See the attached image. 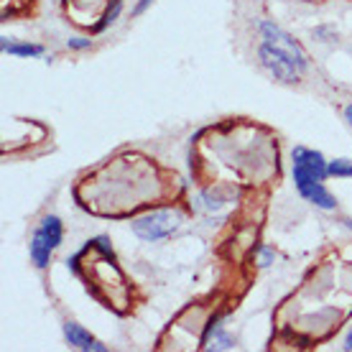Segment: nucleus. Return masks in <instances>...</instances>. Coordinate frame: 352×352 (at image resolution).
Masks as SVG:
<instances>
[{
  "mask_svg": "<svg viewBox=\"0 0 352 352\" xmlns=\"http://www.w3.org/2000/svg\"><path fill=\"white\" fill-rule=\"evenodd\" d=\"M64 240V225L56 214H46L44 220L38 222L34 238H31V245H28V256H31V263L38 268V271H46L49 263H52L54 250L62 245Z\"/></svg>",
  "mask_w": 352,
  "mask_h": 352,
  "instance_id": "1",
  "label": "nucleus"
},
{
  "mask_svg": "<svg viewBox=\"0 0 352 352\" xmlns=\"http://www.w3.org/2000/svg\"><path fill=\"white\" fill-rule=\"evenodd\" d=\"M294 184H296L301 197L314 204V207H319V210H335L337 207V199L327 192L324 182H319L317 176L309 174L307 168L296 166V164H294Z\"/></svg>",
  "mask_w": 352,
  "mask_h": 352,
  "instance_id": "4",
  "label": "nucleus"
},
{
  "mask_svg": "<svg viewBox=\"0 0 352 352\" xmlns=\"http://www.w3.org/2000/svg\"><path fill=\"white\" fill-rule=\"evenodd\" d=\"M64 337H67V342L72 347H77V350H95V352H107V347L100 340L89 335L87 329H82L80 324H74V322H64Z\"/></svg>",
  "mask_w": 352,
  "mask_h": 352,
  "instance_id": "7",
  "label": "nucleus"
},
{
  "mask_svg": "<svg viewBox=\"0 0 352 352\" xmlns=\"http://www.w3.org/2000/svg\"><path fill=\"white\" fill-rule=\"evenodd\" d=\"M329 176H337V179H352V161L350 159L329 161Z\"/></svg>",
  "mask_w": 352,
  "mask_h": 352,
  "instance_id": "11",
  "label": "nucleus"
},
{
  "mask_svg": "<svg viewBox=\"0 0 352 352\" xmlns=\"http://www.w3.org/2000/svg\"><path fill=\"white\" fill-rule=\"evenodd\" d=\"M258 31H261V36L265 38V44H271V46H276L278 52H283V54H289L291 56V62L299 67V72H307L309 69V56H307V52L301 49L294 38H291L286 31H281V28L276 26L273 21H261L258 23Z\"/></svg>",
  "mask_w": 352,
  "mask_h": 352,
  "instance_id": "3",
  "label": "nucleus"
},
{
  "mask_svg": "<svg viewBox=\"0 0 352 352\" xmlns=\"http://www.w3.org/2000/svg\"><path fill=\"white\" fill-rule=\"evenodd\" d=\"M120 10H123V0H110V3H107V8H105V13H102V18L97 21L92 31H95V34H102L110 23H115V21H118Z\"/></svg>",
  "mask_w": 352,
  "mask_h": 352,
  "instance_id": "10",
  "label": "nucleus"
},
{
  "mask_svg": "<svg viewBox=\"0 0 352 352\" xmlns=\"http://www.w3.org/2000/svg\"><path fill=\"white\" fill-rule=\"evenodd\" d=\"M344 120H347V123L352 125V102L347 107H344Z\"/></svg>",
  "mask_w": 352,
  "mask_h": 352,
  "instance_id": "14",
  "label": "nucleus"
},
{
  "mask_svg": "<svg viewBox=\"0 0 352 352\" xmlns=\"http://www.w3.org/2000/svg\"><path fill=\"white\" fill-rule=\"evenodd\" d=\"M153 3V0H138V6L133 8V18H138V16H143L146 10H148V6Z\"/></svg>",
  "mask_w": 352,
  "mask_h": 352,
  "instance_id": "13",
  "label": "nucleus"
},
{
  "mask_svg": "<svg viewBox=\"0 0 352 352\" xmlns=\"http://www.w3.org/2000/svg\"><path fill=\"white\" fill-rule=\"evenodd\" d=\"M258 56H261V64L271 72L276 80H281V82H296L299 80V74H301L299 67L291 62L289 54L278 52L276 46L263 44L261 49H258Z\"/></svg>",
  "mask_w": 352,
  "mask_h": 352,
  "instance_id": "5",
  "label": "nucleus"
},
{
  "mask_svg": "<svg viewBox=\"0 0 352 352\" xmlns=\"http://www.w3.org/2000/svg\"><path fill=\"white\" fill-rule=\"evenodd\" d=\"M344 350H352V332L347 335V340H344Z\"/></svg>",
  "mask_w": 352,
  "mask_h": 352,
  "instance_id": "15",
  "label": "nucleus"
},
{
  "mask_svg": "<svg viewBox=\"0 0 352 352\" xmlns=\"http://www.w3.org/2000/svg\"><path fill=\"white\" fill-rule=\"evenodd\" d=\"M294 164L301 168H307L309 174H314L319 182H327V179H329V161H327L319 151L296 146V148H294Z\"/></svg>",
  "mask_w": 352,
  "mask_h": 352,
  "instance_id": "6",
  "label": "nucleus"
},
{
  "mask_svg": "<svg viewBox=\"0 0 352 352\" xmlns=\"http://www.w3.org/2000/svg\"><path fill=\"white\" fill-rule=\"evenodd\" d=\"M182 225V214L174 210H159L148 212L138 220L131 222V230L135 232V238H141L143 243H159V240L174 235Z\"/></svg>",
  "mask_w": 352,
  "mask_h": 352,
  "instance_id": "2",
  "label": "nucleus"
},
{
  "mask_svg": "<svg viewBox=\"0 0 352 352\" xmlns=\"http://www.w3.org/2000/svg\"><path fill=\"white\" fill-rule=\"evenodd\" d=\"M204 347L207 350H232L235 347V340L228 332H222L220 319L210 322V327H207V332H204Z\"/></svg>",
  "mask_w": 352,
  "mask_h": 352,
  "instance_id": "8",
  "label": "nucleus"
},
{
  "mask_svg": "<svg viewBox=\"0 0 352 352\" xmlns=\"http://www.w3.org/2000/svg\"><path fill=\"white\" fill-rule=\"evenodd\" d=\"M3 52L13 54V56H44V46L41 44H28V41H10V38H3Z\"/></svg>",
  "mask_w": 352,
  "mask_h": 352,
  "instance_id": "9",
  "label": "nucleus"
},
{
  "mask_svg": "<svg viewBox=\"0 0 352 352\" xmlns=\"http://www.w3.org/2000/svg\"><path fill=\"white\" fill-rule=\"evenodd\" d=\"M67 49H72V52H85V49H92V38H82V36L67 38Z\"/></svg>",
  "mask_w": 352,
  "mask_h": 352,
  "instance_id": "12",
  "label": "nucleus"
}]
</instances>
